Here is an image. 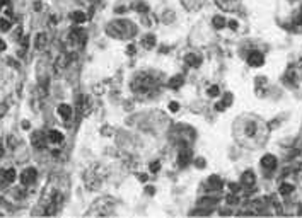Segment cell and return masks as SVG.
I'll use <instances>...</instances> for the list:
<instances>
[{"label":"cell","mask_w":302,"mask_h":218,"mask_svg":"<svg viewBox=\"0 0 302 218\" xmlns=\"http://www.w3.org/2000/svg\"><path fill=\"white\" fill-rule=\"evenodd\" d=\"M292 191H294V184H288V182H285V184H282V186H280V192H282L284 196L290 194Z\"/></svg>","instance_id":"obj_16"},{"label":"cell","mask_w":302,"mask_h":218,"mask_svg":"<svg viewBox=\"0 0 302 218\" xmlns=\"http://www.w3.org/2000/svg\"><path fill=\"white\" fill-rule=\"evenodd\" d=\"M72 19H74V22H77V24H82V22H85V14L84 12H80V10H77V12H74L72 14Z\"/></svg>","instance_id":"obj_13"},{"label":"cell","mask_w":302,"mask_h":218,"mask_svg":"<svg viewBox=\"0 0 302 218\" xmlns=\"http://www.w3.org/2000/svg\"><path fill=\"white\" fill-rule=\"evenodd\" d=\"M186 63H188L190 67H200L202 65V58H200L198 55H195V53H190V55H186Z\"/></svg>","instance_id":"obj_6"},{"label":"cell","mask_w":302,"mask_h":218,"mask_svg":"<svg viewBox=\"0 0 302 218\" xmlns=\"http://www.w3.org/2000/svg\"><path fill=\"white\" fill-rule=\"evenodd\" d=\"M128 53H130V55H133V53H135V48H133V46H128Z\"/></svg>","instance_id":"obj_31"},{"label":"cell","mask_w":302,"mask_h":218,"mask_svg":"<svg viewBox=\"0 0 302 218\" xmlns=\"http://www.w3.org/2000/svg\"><path fill=\"white\" fill-rule=\"evenodd\" d=\"M231 189H232V192H237V189H239V184H231Z\"/></svg>","instance_id":"obj_27"},{"label":"cell","mask_w":302,"mask_h":218,"mask_svg":"<svg viewBox=\"0 0 302 218\" xmlns=\"http://www.w3.org/2000/svg\"><path fill=\"white\" fill-rule=\"evenodd\" d=\"M241 182H243L244 186H253L254 184V174L251 172V170H247V172H244L243 174V179H241Z\"/></svg>","instance_id":"obj_10"},{"label":"cell","mask_w":302,"mask_h":218,"mask_svg":"<svg viewBox=\"0 0 302 218\" xmlns=\"http://www.w3.org/2000/svg\"><path fill=\"white\" fill-rule=\"evenodd\" d=\"M36 176H38L36 169H34V167H29V169H26L24 172L21 174V182L24 186H29V184H33V182L36 181Z\"/></svg>","instance_id":"obj_1"},{"label":"cell","mask_w":302,"mask_h":218,"mask_svg":"<svg viewBox=\"0 0 302 218\" xmlns=\"http://www.w3.org/2000/svg\"><path fill=\"white\" fill-rule=\"evenodd\" d=\"M58 114L62 116L65 121H68V119L72 118V107L68 106V104H60V107H58Z\"/></svg>","instance_id":"obj_5"},{"label":"cell","mask_w":302,"mask_h":218,"mask_svg":"<svg viewBox=\"0 0 302 218\" xmlns=\"http://www.w3.org/2000/svg\"><path fill=\"white\" fill-rule=\"evenodd\" d=\"M4 155V145H2V141H0V157Z\"/></svg>","instance_id":"obj_32"},{"label":"cell","mask_w":302,"mask_h":218,"mask_svg":"<svg viewBox=\"0 0 302 218\" xmlns=\"http://www.w3.org/2000/svg\"><path fill=\"white\" fill-rule=\"evenodd\" d=\"M181 80H183V77H174L173 80H171V87H178V85H181Z\"/></svg>","instance_id":"obj_22"},{"label":"cell","mask_w":302,"mask_h":218,"mask_svg":"<svg viewBox=\"0 0 302 218\" xmlns=\"http://www.w3.org/2000/svg\"><path fill=\"white\" fill-rule=\"evenodd\" d=\"M2 177H4V182H14L15 177H17V174H15V169H9L5 170V172H2Z\"/></svg>","instance_id":"obj_8"},{"label":"cell","mask_w":302,"mask_h":218,"mask_svg":"<svg viewBox=\"0 0 302 218\" xmlns=\"http://www.w3.org/2000/svg\"><path fill=\"white\" fill-rule=\"evenodd\" d=\"M33 145L36 148H43L44 147V138L41 137V133H38V131L33 135Z\"/></svg>","instance_id":"obj_11"},{"label":"cell","mask_w":302,"mask_h":218,"mask_svg":"<svg viewBox=\"0 0 302 218\" xmlns=\"http://www.w3.org/2000/svg\"><path fill=\"white\" fill-rule=\"evenodd\" d=\"M231 102H232V96H231V94H225V96H224V101L217 104V111H224V107L229 106Z\"/></svg>","instance_id":"obj_12"},{"label":"cell","mask_w":302,"mask_h":218,"mask_svg":"<svg viewBox=\"0 0 302 218\" xmlns=\"http://www.w3.org/2000/svg\"><path fill=\"white\" fill-rule=\"evenodd\" d=\"M218 92H220V89H218L217 85H212V87H208V96H210V97H217Z\"/></svg>","instance_id":"obj_19"},{"label":"cell","mask_w":302,"mask_h":218,"mask_svg":"<svg viewBox=\"0 0 302 218\" xmlns=\"http://www.w3.org/2000/svg\"><path fill=\"white\" fill-rule=\"evenodd\" d=\"M159 169H161V164H159V162H154V164L150 165V170H152V172H159Z\"/></svg>","instance_id":"obj_24"},{"label":"cell","mask_w":302,"mask_h":218,"mask_svg":"<svg viewBox=\"0 0 302 218\" xmlns=\"http://www.w3.org/2000/svg\"><path fill=\"white\" fill-rule=\"evenodd\" d=\"M154 45H155V38L152 36V34H147V36L144 38V46H145L147 50H150Z\"/></svg>","instance_id":"obj_15"},{"label":"cell","mask_w":302,"mask_h":218,"mask_svg":"<svg viewBox=\"0 0 302 218\" xmlns=\"http://www.w3.org/2000/svg\"><path fill=\"white\" fill-rule=\"evenodd\" d=\"M231 27H232V29H236V27H237V22H236V21H231Z\"/></svg>","instance_id":"obj_29"},{"label":"cell","mask_w":302,"mask_h":218,"mask_svg":"<svg viewBox=\"0 0 302 218\" xmlns=\"http://www.w3.org/2000/svg\"><path fill=\"white\" fill-rule=\"evenodd\" d=\"M263 61H265V58H263V55L258 53V51H253V53L247 55V63H249L251 67H261Z\"/></svg>","instance_id":"obj_2"},{"label":"cell","mask_w":302,"mask_h":218,"mask_svg":"<svg viewBox=\"0 0 302 218\" xmlns=\"http://www.w3.org/2000/svg\"><path fill=\"white\" fill-rule=\"evenodd\" d=\"M169 109L173 113H176V111H179V104L176 102V101H173V102H169Z\"/></svg>","instance_id":"obj_23"},{"label":"cell","mask_w":302,"mask_h":218,"mask_svg":"<svg viewBox=\"0 0 302 218\" xmlns=\"http://www.w3.org/2000/svg\"><path fill=\"white\" fill-rule=\"evenodd\" d=\"M203 165H205V160H203V159H196V167H198V169H202Z\"/></svg>","instance_id":"obj_26"},{"label":"cell","mask_w":302,"mask_h":218,"mask_svg":"<svg viewBox=\"0 0 302 218\" xmlns=\"http://www.w3.org/2000/svg\"><path fill=\"white\" fill-rule=\"evenodd\" d=\"M261 165L265 167V169L271 170V169H275V167H276V159H275L273 155H270V153H268V155H265V157L261 159Z\"/></svg>","instance_id":"obj_4"},{"label":"cell","mask_w":302,"mask_h":218,"mask_svg":"<svg viewBox=\"0 0 302 218\" xmlns=\"http://www.w3.org/2000/svg\"><path fill=\"white\" fill-rule=\"evenodd\" d=\"M224 26H225V19L222 17V15H215L214 17V27L215 29H222Z\"/></svg>","instance_id":"obj_14"},{"label":"cell","mask_w":302,"mask_h":218,"mask_svg":"<svg viewBox=\"0 0 302 218\" xmlns=\"http://www.w3.org/2000/svg\"><path fill=\"white\" fill-rule=\"evenodd\" d=\"M138 179H140L142 182H145V181H147V176H145V174H140V176H138Z\"/></svg>","instance_id":"obj_28"},{"label":"cell","mask_w":302,"mask_h":218,"mask_svg":"<svg viewBox=\"0 0 302 218\" xmlns=\"http://www.w3.org/2000/svg\"><path fill=\"white\" fill-rule=\"evenodd\" d=\"M0 29H2V31H9V29H10V22H9L7 19H0Z\"/></svg>","instance_id":"obj_21"},{"label":"cell","mask_w":302,"mask_h":218,"mask_svg":"<svg viewBox=\"0 0 302 218\" xmlns=\"http://www.w3.org/2000/svg\"><path fill=\"white\" fill-rule=\"evenodd\" d=\"M5 113H7V106H5V104H0V118H2Z\"/></svg>","instance_id":"obj_25"},{"label":"cell","mask_w":302,"mask_h":218,"mask_svg":"<svg viewBox=\"0 0 302 218\" xmlns=\"http://www.w3.org/2000/svg\"><path fill=\"white\" fill-rule=\"evenodd\" d=\"M48 140L53 141V143H62L63 141V135L60 133V131H56V129H51L48 133Z\"/></svg>","instance_id":"obj_9"},{"label":"cell","mask_w":302,"mask_h":218,"mask_svg":"<svg viewBox=\"0 0 302 218\" xmlns=\"http://www.w3.org/2000/svg\"><path fill=\"white\" fill-rule=\"evenodd\" d=\"M135 9L140 12V14H145V12L149 10V5L144 4V2H138V4H135Z\"/></svg>","instance_id":"obj_18"},{"label":"cell","mask_w":302,"mask_h":218,"mask_svg":"<svg viewBox=\"0 0 302 218\" xmlns=\"http://www.w3.org/2000/svg\"><path fill=\"white\" fill-rule=\"evenodd\" d=\"M246 135L247 137H254V133H256V125L254 123H247V126H246Z\"/></svg>","instance_id":"obj_17"},{"label":"cell","mask_w":302,"mask_h":218,"mask_svg":"<svg viewBox=\"0 0 302 218\" xmlns=\"http://www.w3.org/2000/svg\"><path fill=\"white\" fill-rule=\"evenodd\" d=\"M145 191H147V194H154V188H147Z\"/></svg>","instance_id":"obj_30"},{"label":"cell","mask_w":302,"mask_h":218,"mask_svg":"<svg viewBox=\"0 0 302 218\" xmlns=\"http://www.w3.org/2000/svg\"><path fill=\"white\" fill-rule=\"evenodd\" d=\"M44 39H46V36L44 34H38V43H36V48L41 50L44 46Z\"/></svg>","instance_id":"obj_20"},{"label":"cell","mask_w":302,"mask_h":218,"mask_svg":"<svg viewBox=\"0 0 302 218\" xmlns=\"http://www.w3.org/2000/svg\"><path fill=\"white\" fill-rule=\"evenodd\" d=\"M208 189H212V191H218V189H222V181L217 177V176H212V177L208 179Z\"/></svg>","instance_id":"obj_7"},{"label":"cell","mask_w":302,"mask_h":218,"mask_svg":"<svg viewBox=\"0 0 302 218\" xmlns=\"http://www.w3.org/2000/svg\"><path fill=\"white\" fill-rule=\"evenodd\" d=\"M190 160H191V152L190 150H183L179 152V157H178V164H179L181 167H186L190 164Z\"/></svg>","instance_id":"obj_3"}]
</instances>
